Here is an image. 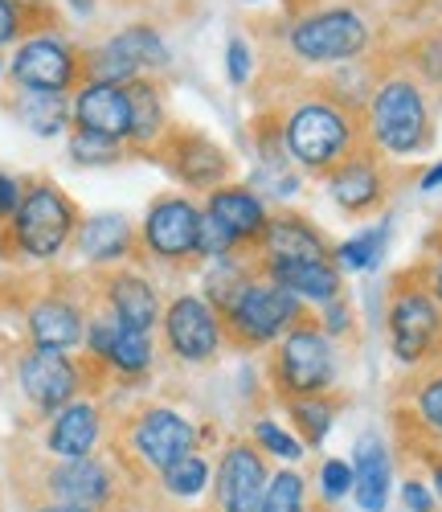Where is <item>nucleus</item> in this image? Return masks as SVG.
<instances>
[{
  "mask_svg": "<svg viewBox=\"0 0 442 512\" xmlns=\"http://www.w3.org/2000/svg\"><path fill=\"white\" fill-rule=\"evenodd\" d=\"M283 152L299 173L328 177L340 160H348L357 148H365V123L361 111L344 107L328 91H312L295 99L283 119Z\"/></svg>",
  "mask_w": 442,
  "mask_h": 512,
  "instance_id": "1",
  "label": "nucleus"
},
{
  "mask_svg": "<svg viewBox=\"0 0 442 512\" xmlns=\"http://www.w3.org/2000/svg\"><path fill=\"white\" fill-rule=\"evenodd\" d=\"M365 144L381 160H414L434 144V111L426 82L414 70H389L373 82V95L361 111Z\"/></svg>",
  "mask_w": 442,
  "mask_h": 512,
  "instance_id": "2",
  "label": "nucleus"
},
{
  "mask_svg": "<svg viewBox=\"0 0 442 512\" xmlns=\"http://www.w3.org/2000/svg\"><path fill=\"white\" fill-rule=\"evenodd\" d=\"M78 222L82 213L62 185L29 181L13 222L5 226V246L17 250V259L25 263H54L74 246Z\"/></svg>",
  "mask_w": 442,
  "mask_h": 512,
  "instance_id": "3",
  "label": "nucleus"
},
{
  "mask_svg": "<svg viewBox=\"0 0 442 512\" xmlns=\"http://www.w3.org/2000/svg\"><path fill=\"white\" fill-rule=\"evenodd\" d=\"M389 353L406 369H426L442 361V304L430 295L418 271L397 275L385 300Z\"/></svg>",
  "mask_w": 442,
  "mask_h": 512,
  "instance_id": "4",
  "label": "nucleus"
},
{
  "mask_svg": "<svg viewBox=\"0 0 442 512\" xmlns=\"http://www.w3.org/2000/svg\"><path fill=\"white\" fill-rule=\"evenodd\" d=\"M340 381L336 340L320 328L316 316H303L279 345L271 349V386L283 402L295 398H324Z\"/></svg>",
  "mask_w": 442,
  "mask_h": 512,
  "instance_id": "5",
  "label": "nucleus"
},
{
  "mask_svg": "<svg viewBox=\"0 0 442 512\" xmlns=\"http://www.w3.org/2000/svg\"><path fill=\"white\" fill-rule=\"evenodd\" d=\"M287 50L303 66H348L373 50V25L352 5H320L307 9L287 25Z\"/></svg>",
  "mask_w": 442,
  "mask_h": 512,
  "instance_id": "6",
  "label": "nucleus"
},
{
  "mask_svg": "<svg viewBox=\"0 0 442 512\" xmlns=\"http://www.w3.org/2000/svg\"><path fill=\"white\" fill-rule=\"evenodd\" d=\"M303 316L307 312L295 295L262 275H254L234 300L221 308L226 345H234V349H275Z\"/></svg>",
  "mask_w": 442,
  "mask_h": 512,
  "instance_id": "7",
  "label": "nucleus"
},
{
  "mask_svg": "<svg viewBox=\"0 0 442 512\" xmlns=\"http://www.w3.org/2000/svg\"><path fill=\"white\" fill-rule=\"evenodd\" d=\"M5 70L13 91H33V95H74L86 82L82 50L54 29H37L21 37Z\"/></svg>",
  "mask_w": 442,
  "mask_h": 512,
  "instance_id": "8",
  "label": "nucleus"
},
{
  "mask_svg": "<svg viewBox=\"0 0 442 512\" xmlns=\"http://www.w3.org/2000/svg\"><path fill=\"white\" fill-rule=\"evenodd\" d=\"M160 336L168 357H176L181 365H209L226 349V324L221 312L205 300V295H176L172 304H164V320H160Z\"/></svg>",
  "mask_w": 442,
  "mask_h": 512,
  "instance_id": "9",
  "label": "nucleus"
},
{
  "mask_svg": "<svg viewBox=\"0 0 442 512\" xmlns=\"http://www.w3.org/2000/svg\"><path fill=\"white\" fill-rule=\"evenodd\" d=\"M197 238H201V205L189 193H160L140 222V250L164 267L193 263Z\"/></svg>",
  "mask_w": 442,
  "mask_h": 512,
  "instance_id": "10",
  "label": "nucleus"
},
{
  "mask_svg": "<svg viewBox=\"0 0 442 512\" xmlns=\"http://www.w3.org/2000/svg\"><path fill=\"white\" fill-rule=\"evenodd\" d=\"M91 357L78 361L74 353H54V349H25L17 361V386L21 398L37 410V414H58L62 406H70L74 398H82L86 373H91Z\"/></svg>",
  "mask_w": 442,
  "mask_h": 512,
  "instance_id": "11",
  "label": "nucleus"
},
{
  "mask_svg": "<svg viewBox=\"0 0 442 512\" xmlns=\"http://www.w3.org/2000/svg\"><path fill=\"white\" fill-rule=\"evenodd\" d=\"M197 447H201V431L176 406H144L127 422V455L140 459L156 476L176 459L193 455Z\"/></svg>",
  "mask_w": 442,
  "mask_h": 512,
  "instance_id": "12",
  "label": "nucleus"
},
{
  "mask_svg": "<svg viewBox=\"0 0 442 512\" xmlns=\"http://www.w3.org/2000/svg\"><path fill=\"white\" fill-rule=\"evenodd\" d=\"M82 353L91 357L95 369L115 373L123 381H140L152 373L156 365V349H152V336L131 328L123 320H115L107 308L86 316V336H82Z\"/></svg>",
  "mask_w": 442,
  "mask_h": 512,
  "instance_id": "13",
  "label": "nucleus"
},
{
  "mask_svg": "<svg viewBox=\"0 0 442 512\" xmlns=\"http://www.w3.org/2000/svg\"><path fill=\"white\" fill-rule=\"evenodd\" d=\"M156 156L164 160L172 181L185 185L189 193H213L221 185H230L226 148L213 144L201 132H189V127H172V132L164 136V144L156 148Z\"/></svg>",
  "mask_w": 442,
  "mask_h": 512,
  "instance_id": "14",
  "label": "nucleus"
},
{
  "mask_svg": "<svg viewBox=\"0 0 442 512\" xmlns=\"http://www.w3.org/2000/svg\"><path fill=\"white\" fill-rule=\"evenodd\" d=\"M267 484H271L267 455H262L250 439H234L213 467L217 512H258L262 496H267Z\"/></svg>",
  "mask_w": 442,
  "mask_h": 512,
  "instance_id": "15",
  "label": "nucleus"
},
{
  "mask_svg": "<svg viewBox=\"0 0 442 512\" xmlns=\"http://www.w3.org/2000/svg\"><path fill=\"white\" fill-rule=\"evenodd\" d=\"M328 201L348 213V218H365V213H377L389 197V173H385V160L365 144L357 148L348 160H340L332 173L324 177Z\"/></svg>",
  "mask_w": 442,
  "mask_h": 512,
  "instance_id": "16",
  "label": "nucleus"
},
{
  "mask_svg": "<svg viewBox=\"0 0 442 512\" xmlns=\"http://www.w3.org/2000/svg\"><path fill=\"white\" fill-rule=\"evenodd\" d=\"M86 304L78 295H70L66 287H50L46 295L25 308V332L33 349H54V353H74L82 349L86 336Z\"/></svg>",
  "mask_w": 442,
  "mask_h": 512,
  "instance_id": "17",
  "label": "nucleus"
},
{
  "mask_svg": "<svg viewBox=\"0 0 442 512\" xmlns=\"http://www.w3.org/2000/svg\"><path fill=\"white\" fill-rule=\"evenodd\" d=\"M99 300L103 308L131 324V328H140V332H156L160 320H164V300H160V287L136 271V267H115V271H103V287H99Z\"/></svg>",
  "mask_w": 442,
  "mask_h": 512,
  "instance_id": "18",
  "label": "nucleus"
},
{
  "mask_svg": "<svg viewBox=\"0 0 442 512\" xmlns=\"http://www.w3.org/2000/svg\"><path fill=\"white\" fill-rule=\"evenodd\" d=\"M74 250H78L82 263H91L99 271L127 267L140 254V226H131L123 213H111V209L91 213V218L78 222Z\"/></svg>",
  "mask_w": 442,
  "mask_h": 512,
  "instance_id": "19",
  "label": "nucleus"
},
{
  "mask_svg": "<svg viewBox=\"0 0 442 512\" xmlns=\"http://www.w3.org/2000/svg\"><path fill=\"white\" fill-rule=\"evenodd\" d=\"M70 119L82 132L127 144L131 140V87H119V82H82L70 95Z\"/></svg>",
  "mask_w": 442,
  "mask_h": 512,
  "instance_id": "20",
  "label": "nucleus"
},
{
  "mask_svg": "<svg viewBox=\"0 0 442 512\" xmlns=\"http://www.w3.org/2000/svg\"><path fill=\"white\" fill-rule=\"evenodd\" d=\"M254 259H267V263L332 259V242L312 218H303L295 209H279V213H271L267 230H262V238L254 246Z\"/></svg>",
  "mask_w": 442,
  "mask_h": 512,
  "instance_id": "21",
  "label": "nucleus"
},
{
  "mask_svg": "<svg viewBox=\"0 0 442 512\" xmlns=\"http://www.w3.org/2000/svg\"><path fill=\"white\" fill-rule=\"evenodd\" d=\"M103 406L91 398H74L70 406H62L58 414H50L46 422V451L66 463V459H91L103 443Z\"/></svg>",
  "mask_w": 442,
  "mask_h": 512,
  "instance_id": "22",
  "label": "nucleus"
},
{
  "mask_svg": "<svg viewBox=\"0 0 442 512\" xmlns=\"http://www.w3.org/2000/svg\"><path fill=\"white\" fill-rule=\"evenodd\" d=\"M258 275L279 283L283 291H291L299 304H332L344 295V271L332 259H295V263H267V259H254Z\"/></svg>",
  "mask_w": 442,
  "mask_h": 512,
  "instance_id": "23",
  "label": "nucleus"
},
{
  "mask_svg": "<svg viewBox=\"0 0 442 512\" xmlns=\"http://www.w3.org/2000/svg\"><path fill=\"white\" fill-rule=\"evenodd\" d=\"M46 492H50V500L103 512L107 500H111V492H115V472H111V467L99 455H91V459H66L58 467H50Z\"/></svg>",
  "mask_w": 442,
  "mask_h": 512,
  "instance_id": "24",
  "label": "nucleus"
},
{
  "mask_svg": "<svg viewBox=\"0 0 442 512\" xmlns=\"http://www.w3.org/2000/svg\"><path fill=\"white\" fill-rule=\"evenodd\" d=\"M201 209L209 213V218H217L221 226H226L242 250H254L258 238H262V230H267V222H271L267 201H262L250 185H221V189L205 193Z\"/></svg>",
  "mask_w": 442,
  "mask_h": 512,
  "instance_id": "25",
  "label": "nucleus"
},
{
  "mask_svg": "<svg viewBox=\"0 0 442 512\" xmlns=\"http://www.w3.org/2000/svg\"><path fill=\"white\" fill-rule=\"evenodd\" d=\"M352 504L361 512H385L393 496V455L377 435H365L352 447Z\"/></svg>",
  "mask_w": 442,
  "mask_h": 512,
  "instance_id": "26",
  "label": "nucleus"
},
{
  "mask_svg": "<svg viewBox=\"0 0 442 512\" xmlns=\"http://www.w3.org/2000/svg\"><path fill=\"white\" fill-rule=\"evenodd\" d=\"M131 87V140L127 148H160L164 136L172 132V119H168V103H164V91L156 78H136L127 82Z\"/></svg>",
  "mask_w": 442,
  "mask_h": 512,
  "instance_id": "27",
  "label": "nucleus"
},
{
  "mask_svg": "<svg viewBox=\"0 0 442 512\" xmlns=\"http://www.w3.org/2000/svg\"><path fill=\"white\" fill-rule=\"evenodd\" d=\"M389 238H393V222L389 218H377L373 226L357 230L352 238L336 242L332 246V263L344 271V275H365V271H377L385 250H389Z\"/></svg>",
  "mask_w": 442,
  "mask_h": 512,
  "instance_id": "28",
  "label": "nucleus"
},
{
  "mask_svg": "<svg viewBox=\"0 0 442 512\" xmlns=\"http://www.w3.org/2000/svg\"><path fill=\"white\" fill-rule=\"evenodd\" d=\"M13 119L21 127H29L33 136L41 140H54L62 132H70L74 119H70V95H33V91H17V99L9 103Z\"/></svg>",
  "mask_w": 442,
  "mask_h": 512,
  "instance_id": "29",
  "label": "nucleus"
},
{
  "mask_svg": "<svg viewBox=\"0 0 442 512\" xmlns=\"http://www.w3.org/2000/svg\"><path fill=\"white\" fill-rule=\"evenodd\" d=\"M107 41H111L115 50H123L144 74H160V70H168V62H172V54H168V46H164V37L156 33V25H144V21L119 29V33L107 37Z\"/></svg>",
  "mask_w": 442,
  "mask_h": 512,
  "instance_id": "30",
  "label": "nucleus"
},
{
  "mask_svg": "<svg viewBox=\"0 0 442 512\" xmlns=\"http://www.w3.org/2000/svg\"><path fill=\"white\" fill-rule=\"evenodd\" d=\"M287 418H291V431L299 435V443L312 451V447H324V439L332 435L336 402H332V394H324V398H295V402H287Z\"/></svg>",
  "mask_w": 442,
  "mask_h": 512,
  "instance_id": "31",
  "label": "nucleus"
},
{
  "mask_svg": "<svg viewBox=\"0 0 442 512\" xmlns=\"http://www.w3.org/2000/svg\"><path fill=\"white\" fill-rule=\"evenodd\" d=\"M160 488H164L172 500L193 504V500H201V496L213 488V463H209L201 451L176 459L172 467H164V472H160Z\"/></svg>",
  "mask_w": 442,
  "mask_h": 512,
  "instance_id": "32",
  "label": "nucleus"
},
{
  "mask_svg": "<svg viewBox=\"0 0 442 512\" xmlns=\"http://www.w3.org/2000/svg\"><path fill=\"white\" fill-rule=\"evenodd\" d=\"M418 431L434 443H442V369L418 377V386L410 390V410H402Z\"/></svg>",
  "mask_w": 442,
  "mask_h": 512,
  "instance_id": "33",
  "label": "nucleus"
},
{
  "mask_svg": "<svg viewBox=\"0 0 442 512\" xmlns=\"http://www.w3.org/2000/svg\"><path fill=\"white\" fill-rule=\"evenodd\" d=\"M82 74H86V82H119V87H127V82H136V78H148L123 50H115L111 41H103L95 50H82Z\"/></svg>",
  "mask_w": 442,
  "mask_h": 512,
  "instance_id": "34",
  "label": "nucleus"
},
{
  "mask_svg": "<svg viewBox=\"0 0 442 512\" xmlns=\"http://www.w3.org/2000/svg\"><path fill=\"white\" fill-rule=\"evenodd\" d=\"M262 201H291L299 197V168L291 160H258L254 164V173L246 181Z\"/></svg>",
  "mask_w": 442,
  "mask_h": 512,
  "instance_id": "35",
  "label": "nucleus"
},
{
  "mask_svg": "<svg viewBox=\"0 0 442 512\" xmlns=\"http://www.w3.org/2000/svg\"><path fill=\"white\" fill-rule=\"evenodd\" d=\"M250 443H254L262 455L279 459L283 467H295V463L307 455V447L299 443V435L287 431V426L275 422V418H254V426H250Z\"/></svg>",
  "mask_w": 442,
  "mask_h": 512,
  "instance_id": "36",
  "label": "nucleus"
},
{
  "mask_svg": "<svg viewBox=\"0 0 442 512\" xmlns=\"http://www.w3.org/2000/svg\"><path fill=\"white\" fill-rule=\"evenodd\" d=\"M127 144L111 140V136H95V132H82V127H70V140H66V152L78 168H107V164H119L127 152Z\"/></svg>",
  "mask_w": 442,
  "mask_h": 512,
  "instance_id": "37",
  "label": "nucleus"
},
{
  "mask_svg": "<svg viewBox=\"0 0 442 512\" xmlns=\"http://www.w3.org/2000/svg\"><path fill=\"white\" fill-rule=\"evenodd\" d=\"M258 512H307V480L295 467L271 472V484H267V496H262Z\"/></svg>",
  "mask_w": 442,
  "mask_h": 512,
  "instance_id": "38",
  "label": "nucleus"
},
{
  "mask_svg": "<svg viewBox=\"0 0 442 512\" xmlns=\"http://www.w3.org/2000/svg\"><path fill=\"white\" fill-rule=\"evenodd\" d=\"M234 254H242V246L234 242V234L221 226L217 218H209V213L201 209V238H197V259L201 263H217V259H234Z\"/></svg>",
  "mask_w": 442,
  "mask_h": 512,
  "instance_id": "39",
  "label": "nucleus"
},
{
  "mask_svg": "<svg viewBox=\"0 0 442 512\" xmlns=\"http://www.w3.org/2000/svg\"><path fill=\"white\" fill-rule=\"evenodd\" d=\"M316 484H320V496H324L328 504L348 500V496H352V463H348V459H336V455L324 459Z\"/></svg>",
  "mask_w": 442,
  "mask_h": 512,
  "instance_id": "40",
  "label": "nucleus"
},
{
  "mask_svg": "<svg viewBox=\"0 0 442 512\" xmlns=\"http://www.w3.org/2000/svg\"><path fill=\"white\" fill-rule=\"evenodd\" d=\"M414 74L430 82L434 91H442V33H430L414 46Z\"/></svg>",
  "mask_w": 442,
  "mask_h": 512,
  "instance_id": "41",
  "label": "nucleus"
},
{
  "mask_svg": "<svg viewBox=\"0 0 442 512\" xmlns=\"http://www.w3.org/2000/svg\"><path fill=\"white\" fill-rule=\"evenodd\" d=\"M226 74H230V87H246L254 78V46L242 33H234L226 41Z\"/></svg>",
  "mask_w": 442,
  "mask_h": 512,
  "instance_id": "42",
  "label": "nucleus"
},
{
  "mask_svg": "<svg viewBox=\"0 0 442 512\" xmlns=\"http://www.w3.org/2000/svg\"><path fill=\"white\" fill-rule=\"evenodd\" d=\"M29 29V5L25 0H0V50L5 46H17Z\"/></svg>",
  "mask_w": 442,
  "mask_h": 512,
  "instance_id": "43",
  "label": "nucleus"
},
{
  "mask_svg": "<svg viewBox=\"0 0 442 512\" xmlns=\"http://www.w3.org/2000/svg\"><path fill=\"white\" fill-rule=\"evenodd\" d=\"M316 320H320V328H324L332 340L348 336V332H352V324H357V320H352V308H348V300H344V295H340V300H332V304H324Z\"/></svg>",
  "mask_w": 442,
  "mask_h": 512,
  "instance_id": "44",
  "label": "nucleus"
},
{
  "mask_svg": "<svg viewBox=\"0 0 442 512\" xmlns=\"http://www.w3.org/2000/svg\"><path fill=\"white\" fill-rule=\"evenodd\" d=\"M397 496H402V508L406 512H438V496H434V488H430V480H406L402 484V492H397Z\"/></svg>",
  "mask_w": 442,
  "mask_h": 512,
  "instance_id": "45",
  "label": "nucleus"
},
{
  "mask_svg": "<svg viewBox=\"0 0 442 512\" xmlns=\"http://www.w3.org/2000/svg\"><path fill=\"white\" fill-rule=\"evenodd\" d=\"M21 197H25V185H21L17 177H9V173H0V230L13 222V213H17Z\"/></svg>",
  "mask_w": 442,
  "mask_h": 512,
  "instance_id": "46",
  "label": "nucleus"
},
{
  "mask_svg": "<svg viewBox=\"0 0 442 512\" xmlns=\"http://www.w3.org/2000/svg\"><path fill=\"white\" fill-rule=\"evenodd\" d=\"M418 275H422V283L430 287V295H434V300L442 304V246L434 250V259H430L426 267H418Z\"/></svg>",
  "mask_w": 442,
  "mask_h": 512,
  "instance_id": "47",
  "label": "nucleus"
},
{
  "mask_svg": "<svg viewBox=\"0 0 442 512\" xmlns=\"http://www.w3.org/2000/svg\"><path fill=\"white\" fill-rule=\"evenodd\" d=\"M418 189H422V193H434V189H442V160H434V164L426 168V173L418 177Z\"/></svg>",
  "mask_w": 442,
  "mask_h": 512,
  "instance_id": "48",
  "label": "nucleus"
},
{
  "mask_svg": "<svg viewBox=\"0 0 442 512\" xmlns=\"http://www.w3.org/2000/svg\"><path fill=\"white\" fill-rule=\"evenodd\" d=\"M430 488H434V496H438V504H442V455L430 459Z\"/></svg>",
  "mask_w": 442,
  "mask_h": 512,
  "instance_id": "49",
  "label": "nucleus"
},
{
  "mask_svg": "<svg viewBox=\"0 0 442 512\" xmlns=\"http://www.w3.org/2000/svg\"><path fill=\"white\" fill-rule=\"evenodd\" d=\"M66 5H70L74 17H91V13L99 9V0H66Z\"/></svg>",
  "mask_w": 442,
  "mask_h": 512,
  "instance_id": "50",
  "label": "nucleus"
},
{
  "mask_svg": "<svg viewBox=\"0 0 442 512\" xmlns=\"http://www.w3.org/2000/svg\"><path fill=\"white\" fill-rule=\"evenodd\" d=\"M37 512H91V508H78V504H62V500H46Z\"/></svg>",
  "mask_w": 442,
  "mask_h": 512,
  "instance_id": "51",
  "label": "nucleus"
},
{
  "mask_svg": "<svg viewBox=\"0 0 442 512\" xmlns=\"http://www.w3.org/2000/svg\"><path fill=\"white\" fill-rule=\"evenodd\" d=\"M438 107H442V91H438Z\"/></svg>",
  "mask_w": 442,
  "mask_h": 512,
  "instance_id": "52",
  "label": "nucleus"
},
{
  "mask_svg": "<svg viewBox=\"0 0 442 512\" xmlns=\"http://www.w3.org/2000/svg\"><path fill=\"white\" fill-rule=\"evenodd\" d=\"M438 512H442V508H438Z\"/></svg>",
  "mask_w": 442,
  "mask_h": 512,
  "instance_id": "53",
  "label": "nucleus"
}]
</instances>
